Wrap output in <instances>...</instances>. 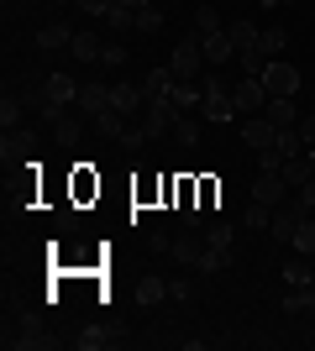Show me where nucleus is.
<instances>
[{
	"label": "nucleus",
	"instance_id": "1",
	"mask_svg": "<svg viewBox=\"0 0 315 351\" xmlns=\"http://www.w3.org/2000/svg\"><path fill=\"white\" fill-rule=\"evenodd\" d=\"M200 84H205V105H200V110H205V121H210V126H226V121L237 116V105H231V89L221 84V69H210Z\"/></svg>",
	"mask_w": 315,
	"mask_h": 351
},
{
	"label": "nucleus",
	"instance_id": "2",
	"mask_svg": "<svg viewBox=\"0 0 315 351\" xmlns=\"http://www.w3.org/2000/svg\"><path fill=\"white\" fill-rule=\"evenodd\" d=\"M168 69L179 73V79H205V47H200V32H189V37H179L174 43V58H168Z\"/></svg>",
	"mask_w": 315,
	"mask_h": 351
},
{
	"label": "nucleus",
	"instance_id": "3",
	"mask_svg": "<svg viewBox=\"0 0 315 351\" xmlns=\"http://www.w3.org/2000/svg\"><path fill=\"white\" fill-rule=\"evenodd\" d=\"M231 105H237V116H263V105H268L263 73H247L242 84H231Z\"/></svg>",
	"mask_w": 315,
	"mask_h": 351
},
{
	"label": "nucleus",
	"instance_id": "4",
	"mask_svg": "<svg viewBox=\"0 0 315 351\" xmlns=\"http://www.w3.org/2000/svg\"><path fill=\"white\" fill-rule=\"evenodd\" d=\"M305 79H300V69L294 63H284V58H268V69H263V89L268 95H294Z\"/></svg>",
	"mask_w": 315,
	"mask_h": 351
},
{
	"label": "nucleus",
	"instance_id": "5",
	"mask_svg": "<svg viewBox=\"0 0 315 351\" xmlns=\"http://www.w3.org/2000/svg\"><path fill=\"white\" fill-rule=\"evenodd\" d=\"M110 110H121L126 121H137L148 110V89L142 84H110Z\"/></svg>",
	"mask_w": 315,
	"mask_h": 351
},
{
	"label": "nucleus",
	"instance_id": "6",
	"mask_svg": "<svg viewBox=\"0 0 315 351\" xmlns=\"http://www.w3.org/2000/svg\"><path fill=\"white\" fill-rule=\"evenodd\" d=\"M179 116H184V110L174 100H148V110H142V132H148V136H163Z\"/></svg>",
	"mask_w": 315,
	"mask_h": 351
},
{
	"label": "nucleus",
	"instance_id": "7",
	"mask_svg": "<svg viewBox=\"0 0 315 351\" xmlns=\"http://www.w3.org/2000/svg\"><path fill=\"white\" fill-rule=\"evenodd\" d=\"M305 215H310V210H305L300 199H294V205H279V210H273V220H268V236L289 247V241H294V226H300Z\"/></svg>",
	"mask_w": 315,
	"mask_h": 351
},
{
	"label": "nucleus",
	"instance_id": "8",
	"mask_svg": "<svg viewBox=\"0 0 315 351\" xmlns=\"http://www.w3.org/2000/svg\"><path fill=\"white\" fill-rule=\"evenodd\" d=\"M289 194H294V189H289L279 173H257V178H253V199H257V205H268V210H279Z\"/></svg>",
	"mask_w": 315,
	"mask_h": 351
},
{
	"label": "nucleus",
	"instance_id": "9",
	"mask_svg": "<svg viewBox=\"0 0 315 351\" xmlns=\"http://www.w3.org/2000/svg\"><path fill=\"white\" fill-rule=\"evenodd\" d=\"M200 47H205V63H210V69H226V63L237 58V43H231V32H215V37H200Z\"/></svg>",
	"mask_w": 315,
	"mask_h": 351
},
{
	"label": "nucleus",
	"instance_id": "10",
	"mask_svg": "<svg viewBox=\"0 0 315 351\" xmlns=\"http://www.w3.org/2000/svg\"><path fill=\"white\" fill-rule=\"evenodd\" d=\"M263 121H268V126H279V132H284V126H294V121H300V110H294V95H268V105H263Z\"/></svg>",
	"mask_w": 315,
	"mask_h": 351
},
{
	"label": "nucleus",
	"instance_id": "11",
	"mask_svg": "<svg viewBox=\"0 0 315 351\" xmlns=\"http://www.w3.org/2000/svg\"><path fill=\"white\" fill-rule=\"evenodd\" d=\"M273 132H279V126H268L263 116H242V142L257 147V152H268V147H273Z\"/></svg>",
	"mask_w": 315,
	"mask_h": 351
},
{
	"label": "nucleus",
	"instance_id": "12",
	"mask_svg": "<svg viewBox=\"0 0 315 351\" xmlns=\"http://www.w3.org/2000/svg\"><path fill=\"white\" fill-rule=\"evenodd\" d=\"M174 84H179V73L168 69V63H163V69H152L148 79H142V89H148V100H174Z\"/></svg>",
	"mask_w": 315,
	"mask_h": 351
},
{
	"label": "nucleus",
	"instance_id": "13",
	"mask_svg": "<svg viewBox=\"0 0 315 351\" xmlns=\"http://www.w3.org/2000/svg\"><path fill=\"white\" fill-rule=\"evenodd\" d=\"M43 89H47V100H53V105H79V89H84V84H74L69 73H53V79H43Z\"/></svg>",
	"mask_w": 315,
	"mask_h": 351
},
{
	"label": "nucleus",
	"instance_id": "14",
	"mask_svg": "<svg viewBox=\"0 0 315 351\" xmlns=\"http://www.w3.org/2000/svg\"><path fill=\"white\" fill-rule=\"evenodd\" d=\"M79 110H84V116H100V110H110V84H84L79 89Z\"/></svg>",
	"mask_w": 315,
	"mask_h": 351
},
{
	"label": "nucleus",
	"instance_id": "15",
	"mask_svg": "<svg viewBox=\"0 0 315 351\" xmlns=\"http://www.w3.org/2000/svg\"><path fill=\"white\" fill-rule=\"evenodd\" d=\"M37 47H47V53H58V47H74V27H63V21H47V27L37 32Z\"/></svg>",
	"mask_w": 315,
	"mask_h": 351
},
{
	"label": "nucleus",
	"instance_id": "16",
	"mask_svg": "<svg viewBox=\"0 0 315 351\" xmlns=\"http://www.w3.org/2000/svg\"><path fill=\"white\" fill-rule=\"evenodd\" d=\"M168 257H179V267H200V257H205V236H179Z\"/></svg>",
	"mask_w": 315,
	"mask_h": 351
},
{
	"label": "nucleus",
	"instance_id": "17",
	"mask_svg": "<svg viewBox=\"0 0 315 351\" xmlns=\"http://www.w3.org/2000/svg\"><path fill=\"white\" fill-rule=\"evenodd\" d=\"M132 27H137V11H132V5H121V0H116V5L105 11V32H110V37H126V32H132Z\"/></svg>",
	"mask_w": 315,
	"mask_h": 351
},
{
	"label": "nucleus",
	"instance_id": "18",
	"mask_svg": "<svg viewBox=\"0 0 315 351\" xmlns=\"http://www.w3.org/2000/svg\"><path fill=\"white\" fill-rule=\"evenodd\" d=\"M231 43H237V53H247V47H257L263 43V27H257V21H247V16H242V21H231Z\"/></svg>",
	"mask_w": 315,
	"mask_h": 351
},
{
	"label": "nucleus",
	"instance_id": "19",
	"mask_svg": "<svg viewBox=\"0 0 315 351\" xmlns=\"http://www.w3.org/2000/svg\"><path fill=\"white\" fill-rule=\"evenodd\" d=\"M79 63H100V53H105V43L95 37V32H74V47H69Z\"/></svg>",
	"mask_w": 315,
	"mask_h": 351
},
{
	"label": "nucleus",
	"instance_id": "20",
	"mask_svg": "<svg viewBox=\"0 0 315 351\" xmlns=\"http://www.w3.org/2000/svg\"><path fill=\"white\" fill-rule=\"evenodd\" d=\"M284 283H289V289H310V283H315V263H310V257L284 263Z\"/></svg>",
	"mask_w": 315,
	"mask_h": 351
},
{
	"label": "nucleus",
	"instance_id": "21",
	"mask_svg": "<svg viewBox=\"0 0 315 351\" xmlns=\"http://www.w3.org/2000/svg\"><path fill=\"white\" fill-rule=\"evenodd\" d=\"M126 126H132V121L121 116V110H100V116H95V136H110V142H121Z\"/></svg>",
	"mask_w": 315,
	"mask_h": 351
},
{
	"label": "nucleus",
	"instance_id": "22",
	"mask_svg": "<svg viewBox=\"0 0 315 351\" xmlns=\"http://www.w3.org/2000/svg\"><path fill=\"white\" fill-rule=\"evenodd\" d=\"M279 178H284L289 189H300L305 178H315V173H310V158H305V152H300V158H284V168H279Z\"/></svg>",
	"mask_w": 315,
	"mask_h": 351
},
{
	"label": "nucleus",
	"instance_id": "23",
	"mask_svg": "<svg viewBox=\"0 0 315 351\" xmlns=\"http://www.w3.org/2000/svg\"><path fill=\"white\" fill-rule=\"evenodd\" d=\"M231 241H237V226H231V220H210V226H205V247L231 252Z\"/></svg>",
	"mask_w": 315,
	"mask_h": 351
},
{
	"label": "nucleus",
	"instance_id": "24",
	"mask_svg": "<svg viewBox=\"0 0 315 351\" xmlns=\"http://www.w3.org/2000/svg\"><path fill=\"white\" fill-rule=\"evenodd\" d=\"M132 299H137V304H158V299H168V283L148 273V278H137V293H132Z\"/></svg>",
	"mask_w": 315,
	"mask_h": 351
},
{
	"label": "nucleus",
	"instance_id": "25",
	"mask_svg": "<svg viewBox=\"0 0 315 351\" xmlns=\"http://www.w3.org/2000/svg\"><path fill=\"white\" fill-rule=\"evenodd\" d=\"M273 152H279V158H300V152H305L300 132H294V126H284V132H273Z\"/></svg>",
	"mask_w": 315,
	"mask_h": 351
},
{
	"label": "nucleus",
	"instance_id": "26",
	"mask_svg": "<svg viewBox=\"0 0 315 351\" xmlns=\"http://www.w3.org/2000/svg\"><path fill=\"white\" fill-rule=\"evenodd\" d=\"M294 252H305V257H315V215H305L300 226H294V241H289Z\"/></svg>",
	"mask_w": 315,
	"mask_h": 351
},
{
	"label": "nucleus",
	"instance_id": "27",
	"mask_svg": "<svg viewBox=\"0 0 315 351\" xmlns=\"http://www.w3.org/2000/svg\"><path fill=\"white\" fill-rule=\"evenodd\" d=\"M5 346H16V351H53L58 336H37V330H32V336H5Z\"/></svg>",
	"mask_w": 315,
	"mask_h": 351
},
{
	"label": "nucleus",
	"instance_id": "28",
	"mask_svg": "<svg viewBox=\"0 0 315 351\" xmlns=\"http://www.w3.org/2000/svg\"><path fill=\"white\" fill-rule=\"evenodd\" d=\"M195 32H200V37H215V32H226V27H221V11H215V5H200V11H195Z\"/></svg>",
	"mask_w": 315,
	"mask_h": 351
},
{
	"label": "nucleus",
	"instance_id": "29",
	"mask_svg": "<svg viewBox=\"0 0 315 351\" xmlns=\"http://www.w3.org/2000/svg\"><path fill=\"white\" fill-rule=\"evenodd\" d=\"M21 116H27V105H21V95H5V100H0V126L11 132V126H21Z\"/></svg>",
	"mask_w": 315,
	"mask_h": 351
},
{
	"label": "nucleus",
	"instance_id": "30",
	"mask_svg": "<svg viewBox=\"0 0 315 351\" xmlns=\"http://www.w3.org/2000/svg\"><path fill=\"white\" fill-rule=\"evenodd\" d=\"M74 346H79V351H105V346H110V336H105L100 325H84V330L74 336Z\"/></svg>",
	"mask_w": 315,
	"mask_h": 351
},
{
	"label": "nucleus",
	"instance_id": "31",
	"mask_svg": "<svg viewBox=\"0 0 315 351\" xmlns=\"http://www.w3.org/2000/svg\"><path fill=\"white\" fill-rule=\"evenodd\" d=\"M305 309H315V283H310V289L284 293V315H305Z\"/></svg>",
	"mask_w": 315,
	"mask_h": 351
},
{
	"label": "nucleus",
	"instance_id": "32",
	"mask_svg": "<svg viewBox=\"0 0 315 351\" xmlns=\"http://www.w3.org/2000/svg\"><path fill=\"white\" fill-rule=\"evenodd\" d=\"M268 220H273V210H268V205H257V199L242 210V226H247V231H268Z\"/></svg>",
	"mask_w": 315,
	"mask_h": 351
},
{
	"label": "nucleus",
	"instance_id": "33",
	"mask_svg": "<svg viewBox=\"0 0 315 351\" xmlns=\"http://www.w3.org/2000/svg\"><path fill=\"white\" fill-rule=\"evenodd\" d=\"M257 47H263L268 58H279V53L289 47V32H284V27H263V43H257Z\"/></svg>",
	"mask_w": 315,
	"mask_h": 351
},
{
	"label": "nucleus",
	"instance_id": "34",
	"mask_svg": "<svg viewBox=\"0 0 315 351\" xmlns=\"http://www.w3.org/2000/svg\"><path fill=\"white\" fill-rule=\"evenodd\" d=\"M137 32H142V37L163 32V11H158V5H142V11H137Z\"/></svg>",
	"mask_w": 315,
	"mask_h": 351
},
{
	"label": "nucleus",
	"instance_id": "35",
	"mask_svg": "<svg viewBox=\"0 0 315 351\" xmlns=\"http://www.w3.org/2000/svg\"><path fill=\"white\" fill-rule=\"evenodd\" d=\"M226 267H231V252L205 247V257H200V273H226Z\"/></svg>",
	"mask_w": 315,
	"mask_h": 351
},
{
	"label": "nucleus",
	"instance_id": "36",
	"mask_svg": "<svg viewBox=\"0 0 315 351\" xmlns=\"http://www.w3.org/2000/svg\"><path fill=\"white\" fill-rule=\"evenodd\" d=\"M43 121L53 126V132H63V136L74 132V121H69V105H47V110H43Z\"/></svg>",
	"mask_w": 315,
	"mask_h": 351
},
{
	"label": "nucleus",
	"instance_id": "37",
	"mask_svg": "<svg viewBox=\"0 0 315 351\" xmlns=\"http://www.w3.org/2000/svg\"><path fill=\"white\" fill-rule=\"evenodd\" d=\"M237 63H242V73H263L268 69V53H263V47H247V53H237Z\"/></svg>",
	"mask_w": 315,
	"mask_h": 351
},
{
	"label": "nucleus",
	"instance_id": "38",
	"mask_svg": "<svg viewBox=\"0 0 315 351\" xmlns=\"http://www.w3.org/2000/svg\"><path fill=\"white\" fill-rule=\"evenodd\" d=\"M174 132H179V142H184V147H195V142H200V121L179 116V121H174Z\"/></svg>",
	"mask_w": 315,
	"mask_h": 351
},
{
	"label": "nucleus",
	"instance_id": "39",
	"mask_svg": "<svg viewBox=\"0 0 315 351\" xmlns=\"http://www.w3.org/2000/svg\"><path fill=\"white\" fill-rule=\"evenodd\" d=\"M142 142H152V136H148V132H142V126H137V121H132V126L121 132V147H126V152H137V147H142Z\"/></svg>",
	"mask_w": 315,
	"mask_h": 351
},
{
	"label": "nucleus",
	"instance_id": "40",
	"mask_svg": "<svg viewBox=\"0 0 315 351\" xmlns=\"http://www.w3.org/2000/svg\"><path fill=\"white\" fill-rule=\"evenodd\" d=\"M294 132H300V142H305V147H315V110H305V116L294 121Z\"/></svg>",
	"mask_w": 315,
	"mask_h": 351
},
{
	"label": "nucleus",
	"instance_id": "41",
	"mask_svg": "<svg viewBox=\"0 0 315 351\" xmlns=\"http://www.w3.org/2000/svg\"><path fill=\"white\" fill-rule=\"evenodd\" d=\"M100 63H105V69H121V63H126V47H121V43H105Z\"/></svg>",
	"mask_w": 315,
	"mask_h": 351
},
{
	"label": "nucleus",
	"instance_id": "42",
	"mask_svg": "<svg viewBox=\"0 0 315 351\" xmlns=\"http://www.w3.org/2000/svg\"><path fill=\"white\" fill-rule=\"evenodd\" d=\"M110 5H116V0H79V11H90L95 21H105V11H110Z\"/></svg>",
	"mask_w": 315,
	"mask_h": 351
},
{
	"label": "nucleus",
	"instance_id": "43",
	"mask_svg": "<svg viewBox=\"0 0 315 351\" xmlns=\"http://www.w3.org/2000/svg\"><path fill=\"white\" fill-rule=\"evenodd\" d=\"M168 299H179V304H184V299H195V289H189V278H174V283H168Z\"/></svg>",
	"mask_w": 315,
	"mask_h": 351
},
{
	"label": "nucleus",
	"instance_id": "44",
	"mask_svg": "<svg viewBox=\"0 0 315 351\" xmlns=\"http://www.w3.org/2000/svg\"><path fill=\"white\" fill-rule=\"evenodd\" d=\"M294 199H300V205H305V210H315V178H305L300 189H294Z\"/></svg>",
	"mask_w": 315,
	"mask_h": 351
},
{
	"label": "nucleus",
	"instance_id": "45",
	"mask_svg": "<svg viewBox=\"0 0 315 351\" xmlns=\"http://www.w3.org/2000/svg\"><path fill=\"white\" fill-rule=\"evenodd\" d=\"M148 247H152V252H174V241H168L163 231H152V236H148Z\"/></svg>",
	"mask_w": 315,
	"mask_h": 351
},
{
	"label": "nucleus",
	"instance_id": "46",
	"mask_svg": "<svg viewBox=\"0 0 315 351\" xmlns=\"http://www.w3.org/2000/svg\"><path fill=\"white\" fill-rule=\"evenodd\" d=\"M279 5H289V0H263V11H279Z\"/></svg>",
	"mask_w": 315,
	"mask_h": 351
},
{
	"label": "nucleus",
	"instance_id": "47",
	"mask_svg": "<svg viewBox=\"0 0 315 351\" xmlns=\"http://www.w3.org/2000/svg\"><path fill=\"white\" fill-rule=\"evenodd\" d=\"M121 5H132V11H142V5H152V0H121Z\"/></svg>",
	"mask_w": 315,
	"mask_h": 351
},
{
	"label": "nucleus",
	"instance_id": "48",
	"mask_svg": "<svg viewBox=\"0 0 315 351\" xmlns=\"http://www.w3.org/2000/svg\"><path fill=\"white\" fill-rule=\"evenodd\" d=\"M305 158H310V173H315V147H305Z\"/></svg>",
	"mask_w": 315,
	"mask_h": 351
},
{
	"label": "nucleus",
	"instance_id": "49",
	"mask_svg": "<svg viewBox=\"0 0 315 351\" xmlns=\"http://www.w3.org/2000/svg\"><path fill=\"white\" fill-rule=\"evenodd\" d=\"M53 5H79V0H53Z\"/></svg>",
	"mask_w": 315,
	"mask_h": 351
}]
</instances>
